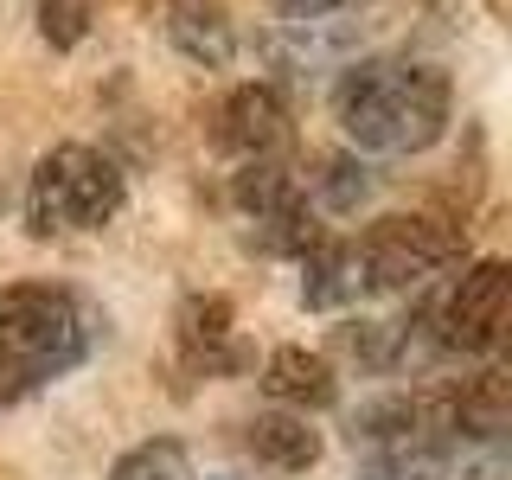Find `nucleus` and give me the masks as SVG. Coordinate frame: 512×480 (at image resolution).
Returning a JSON list of instances; mask_svg holds the SVG:
<instances>
[{
  "instance_id": "f8f14e48",
  "label": "nucleus",
  "mask_w": 512,
  "mask_h": 480,
  "mask_svg": "<svg viewBox=\"0 0 512 480\" xmlns=\"http://www.w3.org/2000/svg\"><path fill=\"white\" fill-rule=\"evenodd\" d=\"M314 192H320V205L327 212H359L365 199H372V167L365 160H352V154H327L320 160V173H314Z\"/></svg>"
},
{
  "instance_id": "f257e3e1",
  "label": "nucleus",
  "mask_w": 512,
  "mask_h": 480,
  "mask_svg": "<svg viewBox=\"0 0 512 480\" xmlns=\"http://www.w3.org/2000/svg\"><path fill=\"white\" fill-rule=\"evenodd\" d=\"M448 77L416 58H365L333 90V116L365 154H423L448 135Z\"/></svg>"
},
{
  "instance_id": "20e7f679",
  "label": "nucleus",
  "mask_w": 512,
  "mask_h": 480,
  "mask_svg": "<svg viewBox=\"0 0 512 480\" xmlns=\"http://www.w3.org/2000/svg\"><path fill=\"white\" fill-rule=\"evenodd\" d=\"M359 244V263H365V282L378 288H416L429 276H442L448 263H461V231L442 218H423V212H397V218H378Z\"/></svg>"
},
{
  "instance_id": "0eeeda50",
  "label": "nucleus",
  "mask_w": 512,
  "mask_h": 480,
  "mask_svg": "<svg viewBox=\"0 0 512 480\" xmlns=\"http://www.w3.org/2000/svg\"><path fill=\"white\" fill-rule=\"evenodd\" d=\"M180 359L205 378H224V372H244L250 365V352L231 333V301L224 295H186L180 301Z\"/></svg>"
},
{
  "instance_id": "6e6552de",
  "label": "nucleus",
  "mask_w": 512,
  "mask_h": 480,
  "mask_svg": "<svg viewBox=\"0 0 512 480\" xmlns=\"http://www.w3.org/2000/svg\"><path fill=\"white\" fill-rule=\"evenodd\" d=\"M301 269H308V276H301V301H308V308H352V301L372 295L352 237H314V244L301 250Z\"/></svg>"
},
{
  "instance_id": "423d86ee",
  "label": "nucleus",
  "mask_w": 512,
  "mask_h": 480,
  "mask_svg": "<svg viewBox=\"0 0 512 480\" xmlns=\"http://www.w3.org/2000/svg\"><path fill=\"white\" fill-rule=\"evenodd\" d=\"M212 141L237 160H282V148L295 141L282 90L276 84H237L212 116Z\"/></svg>"
},
{
  "instance_id": "2eb2a0df",
  "label": "nucleus",
  "mask_w": 512,
  "mask_h": 480,
  "mask_svg": "<svg viewBox=\"0 0 512 480\" xmlns=\"http://www.w3.org/2000/svg\"><path fill=\"white\" fill-rule=\"evenodd\" d=\"M276 7L301 26V20H327V13H352L359 0H276Z\"/></svg>"
},
{
  "instance_id": "1a4fd4ad",
  "label": "nucleus",
  "mask_w": 512,
  "mask_h": 480,
  "mask_svg": "<svg viewBox=\"0 0 512 480\" xmlns=\"http://www.w3.org/2000/svg\"><path fill=\"white\" fill-rule=\"evenodd\" d=\"M263 391L276 397L282 410L308 416V410H327L333 397H340V378H333V365L320 359L308 346H276L263 365Z\"/></svg>"
},
{
  "instance_id": "4468645a",
  "label": "nucleus",
  "mask_w": 512,
  "mask_h": 480,
  "mask_svg": "<svg viewBox=\"0 0 512 480\" xmlns=\"http://www.w3.org/2000/svg\"><path fill=\"white\" fill-rule=\"evenodd\" d=\"M90 13H96L90 0H39V32L58 45V52H71V45L90 32Z\"/></svg>"
},
{
  "instance_id": "7ed1b4c3",
  "label": "nucleus",
  "mask_w": 512,
  "mask_h": 480,
  "mask_svg": "<svg viewBox=\"0 0 512 480\" xmlns=\"http://www.w3.org/2000/svg\"><path fill=\"white\" fill-rule=\"evenodd\" d=\"M128 186L116 173V160L84 148V141H64L32 167L26 186V231L32 237H58V231H103L122 212Z\"/></svg>"
},
{
  "instance_id": "9d476101",
  "label": "nucleus",
  "mask_w": 512,
  "mask_h": 480,
  "mask_svg": "<svg viewBox=\"0 0 512 480\" xmlns=\"http://www.w3.org/2000/svg\"><path fill=\"white\" fill-rule=\"evenodd\" d=\"M167 32L192 64H205V71H218V64L237 58V26H231V13H224V0H167Z\"/></svg>"
},
{
  "instance_id": "ddd939ff",
  "label": "nucleus",
  "mask_w": 512,
  "mask_h": 480,
  "mask_svg": "<svg viewBox=\"0 0 512 480\" xmlns=\"http://www.w3.org/2000/svg\"><path fill=\"white\" fill-rule=\"evenodd\" d=\"M109 480H192V468H186V448L173 436H154V442L128 448L116 468H109Z\"/></svg>"
},
{
  "instance_id": "9b49d317",
  "label": "nucleus",
  "mask_w": 512,
  "mask_h": 480,
  "mask_svg": "<svg viewBox=\"0 0 512 480\" xmlns=\"http://www.w3.org/2000/svg\"><path fill=\"white\" fill-rule=\"evenodd\" d=\"M244 448L263 461V468H276V474H308L314 461H320V436L308 429V416H295V410H263V416H250Z\"/></svg>"
},
{
  "instance_id": "f03ea898",
  "label": "nucleus",
  "mask_w": 512,
  "mask_h": 480,
  "mask_svg": "<svg viewBox=\"0 0 512 480\" xmlns=\"http://www.w3.org/2000/svg\"><path fill=\"white\" fill-rule=\"evenodd\" d=\"M90 352V320L77 295L52 282L0 288V410H13L39 384L77 372Z\"/></svg>"
},
{
  "instance_id": "39448f33",
  "label": "nucleus",
  "mask_w": 512,
  "mask_h": 480,
  "mask_svg": "<svg viewBox=\"0 0 512 480\" xmlns=\"http://www.w3.org/2000/svg\"><path fill=\"white\" fill-rule=\"evenodd\" d=\"M506 263L500 256H480V263L448 288V301L436 308V340L442 352H493L506 340Z\"/></svg>"
}]
</instances>
